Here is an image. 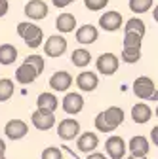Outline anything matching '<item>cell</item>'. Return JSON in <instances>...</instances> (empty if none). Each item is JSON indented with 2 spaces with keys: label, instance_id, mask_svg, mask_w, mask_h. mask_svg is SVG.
Wrapping results in <instances>:
<instances>
[{
  "label": "cell",
  "instance_id": "36",
  "mask_svg": "<svg viewBox=\"0 0 158 159\" xmlns=\"http://www.w3.org/2000/svg\"><path fill=\"white\" fill-rule=\"evenodd\" d=\"M2 155H6V142L0 138V157H2Z\"/></svg>",
  "mask_w": 158,
  "mask_h": 159
},
{
  "label": "cell",
  "instance_id": "20",
  "mask_svg": "<svg viewBox=\"0 0 158 159\" xmlns=\"http://www.w3.org/2000/svg\"><path fill=\"white\" fill-rule=\"evenodd\" d=\"M126 148L130 150V153H137V155H147L151 150V144L147 140V136L143 134H135L131 136V140L126 144Z\"/></svg>",
  "mask_w": 158,
  "mask_h": 159
},
{
  "label": "cell",
  "instance_id": "8",
  "mask_svg": "<svg viewBox=\"0 0 158 159\" xmlns=\"http://www.w3.org/2000/svg\"><path fill=\"white\" fill-rule=\"evenodd\" d=\"M67 93V91H65ZM61 108L65 114L69 116H76L80 114L82 108H84V97L80 93H74V91H69L65 97H63V102H61Z\"/></svg>",
  "mask_w": 158,
  "mask_h": 159
},
{
  "label": "cell",
  "instance_id": "1",
  "mask_svg": "<svg viewBox=\"0 0 158 159\" xmlns=\"http://www.w3.org/2000/svg\"><path fill=\"white\" fill-rule=\"evenodd\" d=\"M124 110L120 106H109L107 110L99 112L95 116V129L99 131V133H112L116 127H120L124 123Z\"/></svg>",
  "mask_w": 158,
  "mask_h": 159
},
{
  "label": "cell",
  "instance_id": "24",
  "mask_svg": "<svg viewBox=\"0 0 158 159\" xmlns=\"http://www.w3.org/2000/svg\"><path fill=\"white\" fill-rule=\"evenodd\" d=\"M13 91H15L13 80H10V78H2V80H0V102L10 101Z\"/></svg>",
  "mask_w": 158,
  "mask_h": 159
},
{
  "label": "cell",
  "instance_id": "5",
  "mask_svg": "<svg viewBox=\"0 0 158 159\" xmlns=\"http://www.w3.org/2000/svg\"><path fill=\"white\" fill-rule=\"evenodd\" d=\"M118 66H120V59H118L114 53H103L97 57V61H95V68L99 74L103 76H112L116 74Z\"/></svg>",
  "mask_w": 158,
  "mask_h": 159
},
{
  "label": "cell",
  "instance_id": "19",
  "mask_svg": "<svg viewBox=\"0 0 158 159\" xmlns=\"http://www.w3.org/2000/svg\"><path fill=\"white\" fill-rule=\"evenodd\" d=\"M55 29L59 34H69V32H74L76 29V17L72 13H59L57 19H55Z\"/></svg>",
  "mask_w": 158,
  "mask_h": 159
},
{
  "label": "cell",
  "instance_id": "11",
  "mask_svg": "<svg viewBox=\"0 0 158 159\" xmlns=\"http://www.w3.org/2000/svg\"><path fill=\"white\" fill-rule=\"evenodd\" d=\"M124 19H122V13L116 11V10H109L105 11L101 17H99V27L105 30V32H114L122 27Z\"/></svg>",
  "mask_w": 158,
  "mask_h": 159
},
{
  "label": "cell",
  "instance_id": "29",
  "mask_svg": "<svg viewBox=\"0 0 158 159\" xmlns=\"http://www.w3.org/2000/svg\"><path fill=\"white\" fill-rule=\"evenodd\" d=\"M23 63H27V65L34 66L38 74H42V72H44V68H46V63H44V57H42V55H36V53H32V55L25 57V61H23Z\"/></svg>",
  "mask_w": 158,
  "mask_h": 159
},
{
  "label": "cell",
  "instance_id": "21",
  "mask_svg": "<svg viewBox=\"0 0 158 159\" xmlns=\"http://www.w3.org/2000/svg\"><path fill=\"white\" fill-rule=\"evenodd\" d=\"M17 61V48L13 44H2L0 46V65L10 66Z\"/></svg>",
  "mask_w": 158,
  "mask_h": 159
},
{
  "label": "cell",
  "instance_id": "17",
  "mask_svg": "<svg viewBox=\"0 0 158 159\" xmlns=\"http://www.w3.org/2000/svg\"><path fill=\"white\" fill-rule=\"evenodd\" d=\"M151 117H154V110H152L149 104H145V102H137V104L131 106V119H133L135 123H139V125L149 123Z\"/></svg>",
  "mask_w": 158,
  "mask_h": 159
},
{
  "label": "cell",
  "instance_id": "30",
  "mask_svg": "<svg viewBox=\"0 0 158 159\" xmlns=\"http://www.w3.org/2000/svg\"><path fill=\"white\" fill-rule=\"evenodd\" d=\"M40 159H63V150L57 146H48L42 150Z\"/></svg>",
  "mask_w": 158,
  "mask_h": 159
},
{
  "label": "cell",
  "instance_id": "12",
  "mask_svg": "<svg viewBox=\"0 0 158 159\" xmlns=\"http://www.w3.org/2000/svg\"><path fill=\"white\" fill-rule=\"evenodd\" d=\"M23 11L31 21H40V19H44L48 15L50 8H48V4L44 0H29L25 4V8H23Z\"/></svg>",
  "mask_w": 158,
  "mask_h": 159
},
{
  "label": "cell",
  "instance_id": "23",
  "mask_svg": "<svg viewBox=\"0 0 158 159\" xmlns=\"http://www.w3.org/2000/svg\"><path fill=\"white\" fill-rule=\"evenodd\" d=\"M36 106L42 108V110H50V112H55L57 106H59V101L53 93H40L36 98Z\"/></svg>",
  "mask_w": 158,
  "mask_h": 159
},
{
  "label": "cell",
  "instance_id": "27",
  "mask_svg": "<svg viewBox=\"0 0 158 159\" xmlns=\"http://www.w3.org/2000/svg\"><path fill=\"white\" fill-rule=\"evenodd\" d=\"M152 4H154V0H130L128 2L130 10L133 13H145L152 8Z\"/></svg>",
  "mask_w": 158,
  "mask_h": 159
},
{
  "label": "cell",
  "instance_id": "15",
  "mask_svg": "<svg viewBox=\"0 0 158 159\" xmlns=\"http://www.w3.org/2000/svg\"><path fill=\"white\" fill-rule=\"evenodd\" d=\"M74 38H76V42L78 44H82V46H90L93 42H97V38H99V30H97V27L93 25H82V27H78L76 32H74Z\"/></svg>",
  "mask_w": 158,
  "mask_h": 159
},
{
  "label": "cell",
  "instance_id": "16",
  "mask_svg": "<svg viewBox=\"0 0 158 159\" xmlns=\"http://www.w3.org/2000/svg\"><path fill=\"white\" fill-rule=\"evenodd\" d=\"M97 146H99V136H97L95 133H82L76 136V148L78 152H84V153H90L93 150H97Z\"/></svg>",
  "mask_w": 158,
  "mask_h": 159
},
{
  "label": "cell",
  "instance_id": "14",
  "mask_svg": "<svg viewBox=\"0 0 158 159\" xmlns=\"http://www.w3.org/2000/svg\"><path fill=\"white\" fill-rule=\"evenodd\" d=\"M97 85H99V78H97L95 72H90V70H84L76 76V87L84 91V93H91L97 89Z\"/></svg>",
  "mask_w": 158,
  "mask_h": 159
},
{
  "label": "cell",
  "instance_id": "31",
  "mask_svg": "<svg viewBox=\"0 0 158 159\" xmlns=\"http://www.w3.org/2000/svg\"><path fill=\"white\" fill-rule=\"evenodd\" d=\"M84 6L90 11H99L105 6H109V0H84Z\"/></svg>",
  "mask_w": 158,
  "mask_h": 159
},
{
  "label": "cell",
  "instance_id": "32",
  "mask_svg": "<svg viewBox=\"0 0 158 159\" xmlns=\"http://www.w3.org/2000/svg\"><path fill=\"white\" fill-rule=\"evenodd\" d=\"M74 0H52V4L55 6V8H67L69 4H72Z\"/></svg>",
  "mask_w": 158,
  "mask_h": 159
},
{
  "label": "cell",
  "instance_id": "6",
  "mask_svg": "<svg viewBox=\"0 0 158 159\" xmlns=\"http://www.w3.org/2000/svg\"><path fill=\"white\" fill-rule=\"evenodd\" d=\"M80 134V123L76 121L72 117H65L59 121L57 125V136L61 138V140L69 142V140H74V138Z\"/></svg>",
  "mask_w": 158,
  "mask_h": 159
},
{
  "label": "cell",
  "instance_id": "33",
  "mask_svg": "<svg viewBox=\"0 0 158 159\" xmlns=\"http://www.w3.org/2000/svg\"><path fill=\"white\" fill-rule=\"evenodd\" d=\"M10 10V4H8V0H0V17H4Z\"/></svg>",
  "mask_w": 158,
  "mask_h": 159
},
{
  "label": "cell",
  "instance_id": "37",
  "mask_svg": "<svg viewBox=\"0 0 158 159\" xmlns=\"http://www.w3.org/2000/svg\"><path fill=\"white\" fill-rule=\"evenodd\" d=\"M126 159H147V155H137V153H130V157Z\"/></svg>",
  "mask_w": 158,
  "mask_h": 159
},
{
  "label": "cell",
  "instance_id": "2",
  "mask_svg": "<svg viewBox=\"0 0 158 159\" xmlns=\"http://www.w3.org/2000/svg\"><path fill=\"white\" fill-rule=\"evenodd\" d=\"M17 34L23 38V42L27 44V48L31 49H36V48H40L42 42H44V30L31 23V21H23V23H19L17 25Z\"/></svg>",
  "mask_w": 158,
  "mask_h": 159
},
{
  "label": "cell",
  "instance_id": "35",
  "mask_svg": "<svg viewBox=\"0 0 158 159\" xmlns=\"http://www.w3.org/2000/svg\"><path fill=\"white\" fill-rule=\"evenodd\" d=\"M151 142L156 146L158 144V127H152V133H151Z\"/></svg>",
  "mask_w": 158,
  "mask_h": 159
},
{
  "label": "cell",
  "instance_id": "13",
  "mask_svg": "<svg viewBox=\"0 0 158 159\" xmlns=\"http://www.w3.org/2000/svg\"><path fill=\"white\" fill-rule=\"evenodd\" d=\"M72 82H74V80H72V76L67 70H57L50 78V87L53 91H57V93H65V91H69Z\"/></svg>",
  "mask_w": 158,
  "mask_h": 159
},
{
  "label": "cell",
  "instance_id": "10",
  "mask_svg": "<svg viewBox=\"0 0 158 159\" xmlns=\"http://www.w3.org/2000/svg\"><path fill=\"white\" fill-rule=\"evenodd\" d=\"M126 150L128 148H126V142H124L122 136L112 134V136H109L105 140V153L111 159H122L126 155Z\"/></svg>",
  "mask_w": 158,
  "mask_h": 159
},
{
  "label": "cell",
  "instance_id": "7",
  "mask_svg": "<svg viewBox=\"0 0 158 159\" xmlns=\"http://www.w3.org/2000/svg\"><path fill=\"white\" fill-rule=\"evenodd\" d=\"M27 133H29V125L23 121V119H19V117H13V119H10V121L6 123V127H4V134H6V138L8 140H21V138H25L27 136Z\"/></svg>",
  "mask_w": 158,
  "mask_h": 159
},
{
  "label": "cell",
  "instance_id": "18",
  "mask_svg": "<svg viewBox=\"0 0 158 159\" xmlns=\"http://www.w3.org/2000/svg\"><path fill=\"white\" fill-rule=\"evenodd\" d=\"M38 76H40V74L36 72V68L31 66V65H27V63H23L21 66H17V68H15V82L23 84V85L32 84Z\"/></svg>",
  "mask_w": 158,
  "mask_h": 159
},
{
  "label": "cell",
  "instance_id": "38",
  "mask_svg": "<svg viewBox=\"0 0 158 159\" xmlns=\"http://www.w3.org/2000/svg\"><path fill=\"white\" fill-rule=\"evenodd\" d=\"M0 159H6V155H2V157H0Z\"/></svg>",
  "mask_w": 158,
  "mask_h": 159
},
{
  "label": "cell",
  "instance_id": "26",
  "mask_svg": "<svg viewBox=\"0 0 158 159\" xmlns=\"http://www.w3.org/2000/svg\"><path fill=\"white\" fill-rule=\"evenodd\" d=\"M124 32H137V34L145 36L147 29H145V23L141 21L139 17H131V19H128L126 25H124Z\"/></svg>",
  "mask_w": 158,
  "mask_h": 159
},
{
  "label": "cell",
  "instance_id": "28",
  "mask_svg": "<svg viewBox=\"0 0 158 159\" xmlns=\"http://www.w3.org/2000/svg\"><path fill=\"white\" fill-rule=\"evenodd\" d=\"M143 44V36L137 34V32H124V40H122V46L124 48H139L141 49Z\"/></svg>",
  "mask_w": 158,
  "mask_h": 159
},
{
  "label": "cell",
  "instance_id": "4",
  "mask_svg": "<svg viewBox=\"0 0 158 159\" xmlns=\"http://www.w3.org/2000/svg\"><path fill=\"white\" fill-rule=\"evenodd\" d=\"M65 51H67V38L65 36L53 34L46 40V44H44V55L46 57L57 59V57H63Z\"/></svg>",
  "mask_w": 158,
  "mask_h": 159
},
{
  "label": "cell",
  "instance_id": "25",
  "mask_svg": "<svg viewBox=\"0 0 158 159\" xmlns=\"http://www.w3.org/2000/svg\"><path fill=\"white\" fill-rule=\"evenodd\" d=\"M120 59L126 65H135L141 59V49L139 48H124L120 51Z\"/></svg>",
  "mask_w": 158,
  "mask_h": 159
},
{
  "label": "cell",
  "instance_id": "3",
  "mask_svg": "<svg viewBox=\"0 0 158 159\" xmlns=\"http://www.w3.org/2000/svg\"><path fill=\"white\" fill-rule=\"evenodd\" d=\"M131 89H133V95H135L137 98H141V101H156V98H158L156 84H154V80L149 78V76H139V78H135Z\"/></svg>",
  "mask_w": 158,
  "mask_h": 159
},
{
  "label": "cell",
  "instance_id": "22",
  "mask_svg": "<svg viewBox=\"0 0 158 159\" xmlns=\"http://www.w3.org/2000/svg\"><path fill=\"white\" fill-rule=\"evenodd\" d=\"M71 61H72V65L78 66V68H86V66H90V63H91V53H90L88 49H84V48H78V49H74V51L71 53Z\"/></svg>",
  "mask_w": 158,
  "mask_h": 159
},
{
  "label": "cell",
  "instance_id": "9",
  "mask_svg": "<svg viewBox=\"0 0 158 159\" xmlns=\"http://www.w3.org/2000/svg\"><path fill=\"white\" fill-rule=\"evenodd\" d=\"M31 121L38 131H50L52 127H55V116L50 110L36 108V112H32L31 116Z\"/></svg>",
  "mask_w": 158,
  "mask_h": 159
},
{
  "label": "cell",
  "instance_id": "34",
  "mask_svg": "<svg viewBox=\"0 0 158 159\" xmlns=\"http://www.w3.org/2000/svg\"><path fill=\"white\" fill-rule=\"evenodd\" d=\"M86 159H109V157H107L105 153H99V152H95V150H93V152H90V153H88V157H86Z\"/></svg>",
  "mask_w": 158,
  "mask_h": 159
}]
</instances>
